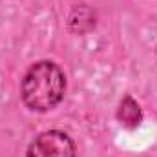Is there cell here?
<instances>
[{
  "label": "cell",
  "mask_w": 157,
  "mask_h": 157,
  "mask_svg": "<svg viewBox=\"0 0 157 157\" xmlns=\"http://www.w3.org/2000/svg\"><path fill=\"white\" fill-rule=\"evenodd\" d=\"M117 119L121 121V124L126 126V128H137L141 124L143 112H141V106L137 104V101L132 95H126L121 101L119 110H117Z\"/></svg>",
  "instance_id": "3957f363"
},
{
  "label": "cell",
  "mask_w": 157,
  "mask_h": 157,
  "mask_svg": "<svg viewBox=\"0 0 157 157\" xmlns=\"http://www.w3.org/2000/svg\"><path fill=\"white\" fill-rule=\"evenodd\" d=\"M26 157H77V148L68 133L48 130L31 141Z\"/></svg>",
  "instance_id": "7a4b0ae2"
},
{
  "label": "cell",
  "mask_w": 157,
  "mask_h": 157,
  "mask_svg": "<svg viewBox=\"0 0 157 157\" xmlns=\"http://www.w3.org/2000/svg\"><path fill=\"white\" fill-rule=\"evenodd\" d=\"M66 93V75L51 60L35 62L22 78L20 95L24 104L33 112L53 110Z\"/></svg>",
  "instance_id": "6da1fadb"
}]
</instances>
